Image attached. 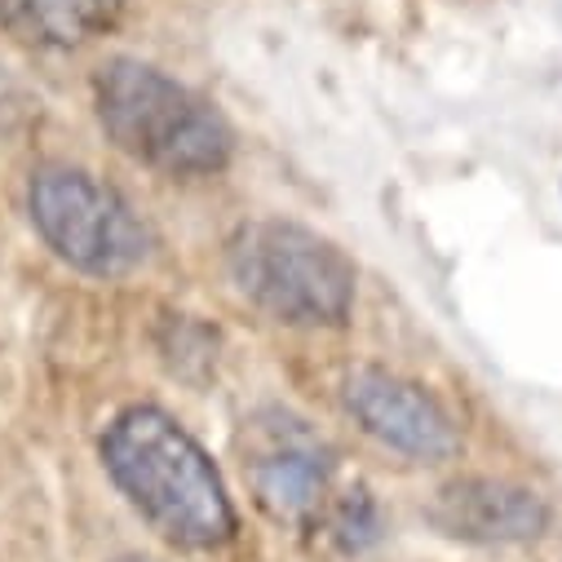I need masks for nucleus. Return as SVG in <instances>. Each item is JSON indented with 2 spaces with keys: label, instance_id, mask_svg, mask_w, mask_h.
<instances>
[{
  "label": "nucleus",
  "instance_id": "1",
  "mask_svg": "<svg viewBox=\"0 0 562 562\" xmlns=\"http://www.w3.org/2000/svg\"><path fill=\"white\" fill-rule=\"evenodd\" d=\"M102 465L124 501L182 549H217L239 531L213 457L165 407H124L102 435Z\"/></svg>",
  "mask_w": 562,
  "mask_h": 562
},
{
  "label": "nucleus",
  "instance_id": "2",
  "mask_svg": "<svg viewBox=\"0 0 562 562\" xmlns=\"http://www.w3.org/2000/svg\"><path fill=\"white\" fill-rule=\"evenodd\" d=\"M106 143L165 178H209L235 156L226 115L143 58H111L93 80Z\"/></svg>",
  "mask_w": 562,
  "mask_h": 562
},
{
  "label": "nucleus",
  "instance_id": "3",
  "mask_svg": "<svg viewBox=\"0 0 562 562\" xmlns=\"http://www.w3.org/2000/svg\"><path fill=\"white\" fill-rule=\"evenodd\" d=\"M226 270L239 297L274 324L341 328L355 311V261L297 222H244L226 244Z\"/></svg>",
  "mask_w": 562,
  "mask_h": 562
},
{
  "label": "nucleus",
  "instance_id": "4",
  "mask_svg": "<svg viewBox=\"0 0 562 562\" xmlns=\"http://www.w3.org/2000/svg\"><path fill=\"white\" fill-rule=\"evenodd\" d=\"M32 226L76 270L115 279L151 257V231L133 204L71 165H41L27 187Z\"/></svg>",
  "mask_w": 562,
  "mask_h": 562
},
{
  "label": "nucleus",
  "instance_id": "5",
  "mask_svg": "<svg viewBox=\"0 0 562 562\" xmlns=\"http://www.w3.org/2000/svg\"><path fill=\"white\" fill-rule=\"evenodd\" d=\"M244 474L252 501L274 522H306L324 509L333 483V448L293 412H261L244 430Z\"/></svg>",
  "mask_w": 562,
  "mask_h": 562
},
{
  "label": "nucleus",
  "instance_id": "6",
  "mask_svg": "<svg viewBox=\"0 0 562 562\" xmlns=\"http://www.w3.org/2000/svg\"><path fill=\"white\" fill-rule=\"evenodd\" d=\"M346 407L376 443L412 461H452L461 452V430L448 407L385 368H355L346 376Z\"/></svg>",
  "mask_w": 562,
  "mask_h": 562
},
{
  "label": "nucleus",
  "instance_id": "7",
  "mask_svg": "<svg viewBox=\"0 0 562 562\" xmlns=\"http://www.w3.org/2000/svg\"><path fill=\"white\" fill-rule=\"evenodd\" d=\"M426 518L435 531L461 544H527L549 531L553 509L540 492L522 483L465 474L435 492V501L426 505Z\"/></svg>",
  "mask_w": 562,
  "mask_h": 562
},
{
  "label": "nucleus",
  "instance_id": "8",
  "mask_svg": "<svg viewBox=\"0 0 562 562\" xmlns=\"http://www.w3.org/2000/svg\"><path fill=\"white\" fill-rule=\"evenodd\" d=\"M128 0H0V32L27 49H80L120 27Z\"/></svg>",
  "mask_w": 562,
  "mask_h": 562
},
{
  "label": "nucleus",
  "instance_id": "9",
  "mask_svg": "<svg viewBox=\"0 0 562 562\" xmlns=\"http://www.w3.org/2000/svg\"><path fill=\"white\" fill-rule=\"evenodd\" d=\"M328 531L346 553H363L368 544L381 540V514L368 487H350L333 509H328Z\"/></svg>",
  "mask_w": 562,
  "mask_h": 562
},
{
  "label": "nucleus",
  "instance_id": "10",
  "mask_svg": "<svg viewBox=\"0 0 562 562\" xmlns=\"http://www.w3.org/2000/svg\"><path fill=\"white\" fill-rule=\"evenodd\" d=\"M36 111H41L36 93H32L5 63H0V128H19V124H27Z\"/></svg>",
  "mask_w": 562,
  "mask_h": 562
},
{
  "label": "nucleus",
  "instance_id": "11",
  "mask_svg": "<svg viewBox=\"0 0 562 562\" xmlns=\"http://www.w3.org/2000/svg\"><path fill=\"white\" fill-rule=\"evenodd\" d=\"M115 562H156V558H143V553H124V558H115Z\"/></svg>",
  "mask_w": 562,
  "mask_h": 562
}]
</instances>
